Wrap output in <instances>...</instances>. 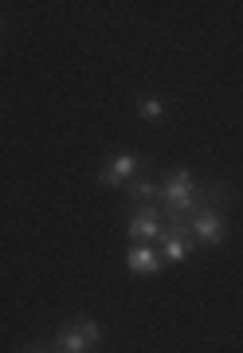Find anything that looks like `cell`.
Returning a JSON list of instances; mask_svg holds the SVG:
<instances>
[{"label":"cell","mask_w":243,"mask_h":353,"mask_svg":"<svg viewBox=\"0 0 243 353\" xmlns=\"http://www.w3.org/2000/svg\"><path fill=\"white\" fill-rule=\"evenodd\" d=\"M235 204V189L224 181H200L192 169H173L161 181V220H189L204 208H228Z\"/></svg>","instance_id":"obj_1"},{"label":"cell","mask_w":243,"mask_h":353,"mask_svg":"<svg viewBox=\"0 0 243 353\" xmlns=\"http://www.w3.org/2000/svg\"><path fill=\"white\" fill-rule=\"evenodd\" d=\"M149 165V157L145 153H110L103 165H98V185H106V189H122V185H129V181H138V173Z\"/></svg>","instance_id":"obj_2"},{"label":"cell","mask_w":243,"mask_h":353,"mask_svg":"<svg viewBox=\"0 0 243 353\" xmlns=\"http://www.w3.org/2000/svg\"><path fill=\"white\" fill-rule=\"evenodd\" d=\"M189 236L200 248H220L228 240V220H224V208H204V212L189 216Z\"/></svg>","instance_id":"obj_3"},{"label":"cell","mask_w":243,"mask_h":353,"mask_svg":"<svg viewBox=\"0 0 243 353\" xmlns=\"http://www.w3.org/2000/svg\"><path fill=\"white\" fill-rule=\"evenodd\" d=\"M165 232V220H161V208L157 204H141L126 216V236L134 243H157Z\"/></svg>","instance_id":"obj_4"},{"label":"cell","mask_w":243,"mask_h":353,"mask_svg":"<svg viewBox=\"0 0 243 353\" xmlns=\"http://www.w3.org/2000/svg\"><path fill=\"white\" fill-rule=\"evenodd\" d=\"M126 267L134 275H161L165 271V255L157 243H129L126 248Z\"/></svg>","instance_id":"obj_5"},{"label":"cell","mask_w":243,"mask_h":353,"mask_svg":"<svg viewBox=\"0 0 243 353\" xmlns=\"http://www.w3.org/2000/svg\"><path fill=\"white\" fill-rule=\"evenodd\" d=\"M161 255H165V263H189L192 252H196V240L192 236H161Z\"/></svg>","instance_id":"obj_6"},{"label":"cell","mask_w":243,"mask_h":353,"mask_svg":"<svg viewBox=\"0 0 243 353\" xmlns=\"http://www.w3.org/2000/svg\"><path fill=\"white\" fill-rule=\"evenodd\" d=\"M52 350H55V353H90V341H87V334H83V330L71 322V326H63L59 334H55Z\"/></svg>","instance_id":"obj_7"},{"label":"cell","mask_w":243,"mask_h":353,"mask_svg":"<svg viewBox=\"0 0 243 353\" xmlns=\"http://www.w3.org/2000/svg\"><path fill=\"white\" fill-rule=\"evenodd\" d=\"M126 196L134 201V208H141V204H157V201H161V181L138 176V181H129V185H126Z\"/></svg>","instance_id":"obj_8"},{"label":"cell","mask_w":243,"mask_h":353,"mask_svg":"<svg viewBox=\"0 0 243 353\" xmlns=\"http://www.w3.org/2000/svg\"><path fill=\"white\" fill-rule=\"evenodd\" d=\"M134 110H138V118H145V122H161V118H165V99H161V94H138Z\"/></svg>","instance_id":"obj_9"},{"label":"cell","mask_w":243,"mask_h":353,"mask_svg":"<svg viewBox=\"0 0 243 353\" xmlns=\"http://www.w3.org/2000/svg\"><path fill=\"white\" fill-rule=\"evenodd\" d=\"M75 326L83 330V334H87V341H90V345H98V341H103V326H98V318L78 314V318H75Z\"/></svg>","instance_id":"obj_10"},{"label":"cell","mask_w":243,"mask_h":353,"mask_svg":"<svg viewBox=\"0 0 243 353\" xmlns=\"http://www.w3.org/2000/svg\"><path fill=\"white\" fill-rule=\"evenodd\" d=\"M24 353H55V350H52V345H28Z\"/></svg>","instance_id":"obj_11"},{"label":"cell","mask_w":243,"mask_h":353,"mask_svg":"<svg viewBox=\"0 0 243 353\" xmlns=\"http://www.w3.org/2000/svg\"><path fill=\"white\" fill-rule=\"evenodd\" d=\"M0 36H4V24H0Z\"/></svg>","instance_id":"obj_12"}]
</instances>
